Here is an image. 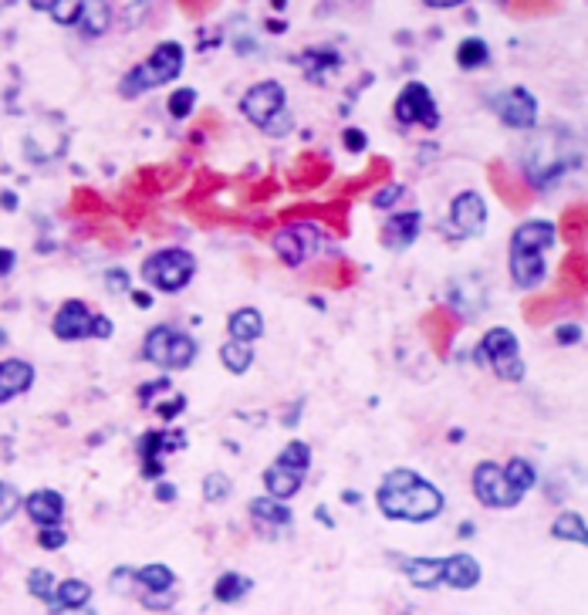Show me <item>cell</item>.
<instances>
[{
  "label": "cell",
  "instance_id": "obj_1",
  "mask_svg": "<svg viewBox=\"0 0 588 615\" xmlns=\"http://www.w3.org/2000/svg\"><path fill=\"white\" fill-rule=\"evenodd\" d=\"M376 504L389 521L426 524L440 518L443 507H447V497L423 474H416L409 467H396L382 477V484L376 490Z\"/></svg>",
  "mask_w": 588,
  "mask_h": 615
},
{
  "label": "cell",
  "instance_id": "obj_2",
  "mask_svg": "<svg viewBox=\"0 0 588 615\" xmlns=\"http://www.w3.org/2000/svg\"><path fill=\"white\" fill-rule=\"evenodd\" d=\"M183 65H186V51L180 41H159L142 65H136L132 71H126V78L119 82V95L122 98H139L153 88H163L169 85L173 78L183 75Z\"/></svg>",
  "mask_w": 588,
  "mask_h": 615
},
{
  "label": "cell",
  "instance_id": "obj_3",
  "mask_svg": "<svg viewBox=\"0 0 588 615\" xmlns=\"http://www.w3.org/2000/svg\"><path fill=\"white\" fill-rule=\"evenodd\" d=\"M200 355V345L193 342V335H186L176 325H156L149 328L142 338V359L163 372H183L190 369Z\"/></svg>",
  "mask_w": 588,
  "mask_h": 615
},
{
  "label": "cell",
  "instance_id": "obj_4",
  "mask_svg": "<svg viewBox=\"0 0 588 615\" xmlns=\"http://www.w3.org/2000/svg\"><path fill=\"white\" fill-rule=\"evenodd\" d=\"M196 278V257L186 247H163L142 261V281L163 294H180Z\"/></svg>",
  "mask_w": 588,
  "mask_h": 615
},
{
  "label": "cell",
  "instance_id": "obj_5",
  "mask_svg": "<svg viewBox=\"0 0 588 615\" xmlns=\"http://www.w3.org/2000/svg\"><path fill=\"white\" fill-rule=\"evenodd\" d=\"M477 359L484 362L501 382H521L524 379V359H521L518 335L504 325L490 328V332L480 338Z\"/></svg>",
  "mask_w": 588,
  "mask_h": 615
},
{
  "label": "cell",
  "instance_id": "obj_6",
  "mask_svg": "<svg viewBox=\"0 0 588 615\" xmlns=\"http://www.w3.org/2000/svg\"><path fill=\"white\" fill-rule=\"evenodd\" d=\"M572 159V153H558L555 149V136H534L528 153H524V176L538 190H551L561 180V173L572 169Z\"/></svg>",
  "mask_w": 588,
  "mask_h": 615
},
{
  "label": "cell",
  "instance_id": "obj_7",
  "mask_svg": "<svg viewBox=\"0 0 588 615\" xmlns=\"http://www.w3.org/2000/svg\"><path fill=\"white\" fill-rule=\"evenodd\" d=\"M470 487H474V497L484 507H494V511H511V507H518L524 501L521 490H514L507 484L504 477V467L494 460H480L474 467V474H470Z\"/></svg>",
  "mask_w": 588,
  "mask_h": 615
},
{
  "label": "cell",
  "instance_id": "obj_8",
  "mask_svg": "<svg viewBox=\"0 0 588 615\" xmlns=\"http://www.w3.org/2000/svg\"><path fill=\"white\" fill-rule=\"evenodd\" d=\"M392 115H396L399 126H423L426 132L440 129V109H436V98L423 82L403 85V92L392 102Z\"/></svg>",
  "mask_w": 588,
  "mask_h": 615
},
{
  "label": "cell",
  "instance_id": "obj_9",
  "mask_svg": "<svg viewBox=\"0 0 588 615\" xmlns=\"http://www.w3.org/2000/svg\"><path fill=\"white\" fill-rule=\"evenodd\" d=\"M240 112L257 129H267L281 112H288V88L281 82H257L240 98Z\"/></svg>",
  "mask_w": 588,
  "mask_h": 615
},
{
  "label": "cell",
  "instance_id": "obj_10",
  "mask_svg": "<svg viewBox=\"0 0 588 615\" xmlns=\"http://www.w3.org/2000/svg\"><path fill=\"white\" fill-rule=\"evenodd\" d=\"M322 240H325V234L315 224H288L274 234L271 247L288 267H301L322 251Z\"/></svg>",
  "mask_w": 588,
  "mask_h": 615
},
{
  "label": "cell",
  "instance_id": "obj_11",
  "mask_svg": "<svg viewBox=\"0 0 588 615\" xmlns=\"http://www.w3.org/2000/svg\"><path fill=\"white\" fill-rule=\"evenodd\" d=\"M490 109H494V115L504 122L507 129L531 132L534 126H538V98H534L528 88H521V85L497 92L494 102H490Z\"/></svg>",
  "mask_w": 588,
  "mask_h": 615
},
{
  "label": "cell",
  "instance_id": "obj_12",
  "mask_svg": "<svg viewBox=\"0 0 588 615\" xmlns=\"http://www.w3.org/2000/svg\"><path fill=\"white\" fill-rule=\"evenodd\" d=\"M487 227V203L484 196H480L477 190H463L453 196L450 203V220H447V230L453 237L460 240H474L484 234Z\"/></svg>",
  "mask_w": 588,
  "mask_h": 615
},
{
  "label": "cell",
  "instance_id": "obj_13",
  "mask_svg": "<svg viewBox=\"0 0 588 615\" xmlns=\"http://www.w3.org/2000/svg\"><path fill=\"white\" fill-rule=\"evenodd\" d=\"M186 447V436L180 430H153L139 440V463H142V477L156 480L163 474L166 467V457L173 450H183Z\"/></svg>",
  "mask_w": 588,
  "mask_h": 615
},
{
  "label": "cell",
  "instance_id": "obj_14",
  "mask_svg": "<svg viewBox=\"0 0 588 615\" xmlns=\"http://www.w3.org/2000/svg\"><path fill=\"white\" fill-rule=\"evenodd\" d=\"M420 230H423V213L420 210H396V213H389L386 224H382L379 244L392 254H403L416 244V240H420Z\"/></svg>",
  "mask_w": 588,
  "mask_h": 615
},
{
  "label": "cell",
  "instance_id": "obj_15",
  "mask_svg": "<svg viewBox=\"0 0 588 615\" xmlns=\"http://www.w3.org/2000/svg\"><path fill=\"white\" fill-rule=\"evenodd\" d=\"M92 328H95V311L78 298L65 301L58 308L55 322H51V332L61 342H85V338H92Z\"/></svg>",
  "mask_w": 588,
  "mask_h": 615
},
{
  "label": "cell",
  "instance_id": "obj_16",
  "mask_svg": "<svg viewBox=\"0 0 588 615\" xmlns=\"http://www.w3.org/2000/svg\"><path fill=\"white\" fill-rule=\"evenodd\" d=\"M558 227L551 220H524V224L511 234V251H531V254H545L555 247Z\"/></svg>",
  "mask_w": 588,
  "mask_h": 615
},
{
  "label": "cell",
  "instance_id": "obj_17",
  "mask_svg": "<svg viewBox=\"0 0 588 615\" xmlns=\"http://www.w3.org/2000/svg\"><path fill=\"white\" fill-rule=\"evenodd\" d=\"M24 511H28V518L38 524V528H55V524H61V518H65V497L51 487H41L24 497Z\"/></svg>",
  "mask_w": 588,
  "mask_h": 615
},
{
  "label": "cell",
  "instance_id": "obj_18",
  "mask_svg": "<svg viewBox=\"0 0 588 615\" xmlns=\"http://www.w3.org/2000/svg\"><path fill=\"white\" fill-rule=\"evenodd\" d=\"M480 561L474 555H467V551H457V555L443 558V585L457 588V592H470V588L480 585Z\"/></svg>",
  "mask_w": 588,
  "mask_h": 615
},
{
  "label": "cell",
  "instance_id": "obj_19",
  "mask_svg": "<svg viewBox=\"0 0 588 615\" xmlns=\"http://www.w3.org/2000/svg\"><path fill=\"white\" fill-rule=\"evenodd\" d=\"M251 518L254 524L261 528L264 534H278V531H288L291 528V521H294V514H291V507L284 504V501H274V497H254L251 501Z\"/></svg>",
  "mask_w": 588,
  "mask_h": 615
},
{
  "label": "cell",
  "instance_id": "obj_20",
  "mask_svg": "<svg viewBox=\"0 0 588 615\" xmlns=\"http://www.w3.org/2000/svg\"><path fill=\"white\" fill-rule=\"evenodd\" d=\"M511 281L521 291H534L548 281V264L545 254H531V251H511Z\"/></svg>",
  "mask_w": 588,
  "mask_h": 615
},
{
  "label": "cell",
  "instance_id": "obj_21",
  "mask_svg": "<svg viewBox=\"0 0 588 615\" xmlns=\"http://www.w3.org/2000/svg\"><path fill=\"white\" fill-rule=\"evenodd\" d=\"M34 386V365L24 359H4L0 362V406L24 396Z\"/></svg>",
  "mask_w": 588,
  "mask_h": 615
},
{
  "label": "cell",
  "instance_id": "obj_22",
  "mask_svg": "<svg viewBox=\"0 0 588 615\" xmlns=\"http://www.w3.org/2000/svg\"><path fill=\"white\" fill-rule=\"evenodd\" d=\"M132 582H136L139 595H163L176 588V575H173V568L163 565V561H153V565L132 568Z\"/></svg>",
  "mask_w": 588,
  "mask_h": 615
},
{
  "label": "cell",
  "instance_id": "obj_23",
  "mask_svg": "<svg viewBox=\"0 0 588 615\" xmlns=\"http://www.w3.org/2000/svg\"><path fill=\"white\" fill-rule=\"evenodd\" d=\"M261 335H264V315H261V311L251 308V305L230 311V318H227V338H234V342L254 345Z\"/></svg>",
  "mask_w": 588,
  "mask_h": 615
},
{
  "label": "cell",
  "instance_id": "obj_24",
  "mask_svg": "<svg viewBox=\"0 0 588 615\" xmlns=\"http://www.w3.org/2000/svg\"><path fill=\"white\" fill-rule=\"evenodd\" d=\"M92 602V588L82 578H61L55 585V602H51V612H78Z\"/></svg>",
  "mask_w": 588,
  "mask_h": 615
},
{
  "label": "cell",
  "instance_id": "obj_25",
  "mask_svg": "<svg viewBox=\"0 0 588 615\" xmlns=\"http://www.w3.org/2000/svg\"><path fill=\"white\" fill-rule=\"evenodd\" d=\"M403 572L420 592H433L443 585V558H406Z\"/></svg>",
  "mask_w": 588,
  "mask_h": 615
},
{
  "label": "cell",
  "instance_id": "obj_26",
  "mask_svg": "<svg viewBox=\"0 0 588 615\" xmlns=\"http://www.w3.org/2000/svg\"><path fill=\"white\" fill-rule=\"evenodd\" d=\"M305 484V477L294 474V470L281 467V463H271V467L264 470V487H267V497H274V501H284L288 504L294 494L301 490Z\"/></svg>",
  "mask_w": 588,
  "mask_h": 615
},
{
  "label": "cell",
  "instance_id": "obj_27",
  "mask_svg": "<svg viewBox=\"0 0 588 615\" xmlns=\"http://www.w3.org/2000/svg\"><path fill=\"white\" fill-rule=\"evenodd\" d=\"M301 68H305V75L315 85H325L328 78L342 68V58H338V51H332V48H311V51H305V58H301Z\"/></svg>",
  "mask_w": 588,
  "mask_h": 615
},
{
  "label": "cell",
  "instance_id": "obj_28",
  "mask_svg": "<svg viewBox=\"0 0 588 615\" xmlns=\"http://www.w3.org/2000/svg\"><path fill=\"white\" fill-rule=\"evenodd\" d=\"M220 362H224V369L230 372V376H244V372H251V365H254V345L227 338V342L220 345Z\"/></svg>",
  "mask_w": 588,
  "mask_h": 615
},
{
  "label": "cell",
  "instance_id": "obj_29",
  "mask_svg": "<svg viewBox=\"0 0 588 615\" xmlns=\"http://www.w3.org/2000/svg\"><path fill=\"white\" fill-rule=\"evenodd\" d=\"M254 588V582L247 575H240V572H224L213 582V599L217 602H224V605H234L244 599L247 592Z\"/></svg>",
  "mask_w": 588,
  "mask_h": 615
},
{
  "label": "cell",
  "instance_id": "obj_30",
  "mask_svg": "<svg viewBox=\"0 0 588 615\" xmlns=\"http://www.w3.org/2000/svg\"><path fill=\"white\" fill-rule=\"evenodd\" d=\"M551 538L558 541H575V545H585L588 541V528H585V518L578 511H561L555 524H551Z\"/></svg>",
  "mask_w": 588,
  "mask_h": 615
},
{
  "label": "cell",
  "instance_id": "obj_31",
  "mask_svg": "<svg viewBox=\"0 0 588 615\" xmlns=\"http://www.w3.org/2000/svg\"><path fill=\"white\" fill-rule=\"evenodd\" d=\"M457 65L463 71H477L490 65V48L484 38H463L457 44Z\"/></svg>",
  "mask_w": 588,
  "mask_h": 615
},
{
  "label": "cell",
  "instance_id": "obj_32",
  "mask_svg": "<svg viewBox=\"0 0 588 615\" xmlns=\"http://www.w3.org/2000/svg\"><path fill=\"white\" fill-rule=\"evenodd\" d=\"M274 463H281V467L294 470V474L308 477V470H311V447H308L305 440H291V443H284V450L278 453V460H274Z\"/></svg>",
  "mask_w": 588,
  "mask_h": 615
},
{
  "label": "cell",
  "instance_id": "obj_33",
  "mask_svg": "<svg viewBox=\"0 0 588 615\" xmlns=\"http://www.w3.org/2000/svg\"><path fill=\"white\" fill-rule=\"evenodd\" d=\"M504 477H507V484H511L514 490H521V494H528V490H531L534 484H538V474H534V463H531V460H524V457L507 460Z\"/></svg>",
  "mask_w": 588,
  "mask_h": 615
},
{
  "label": "cell",
  "instance_id": "obj_34",
  "mask_svg": "<svg viewBox=\"0 0 588 615\" xmlns=\"http://www.w3.org/2000/svg\"><path fill=\"white\" fill-rule=\"evenodd\" d=\"M34 11L51 14L55 17V24H61V28H75L85 14V4L82 0H65V4H34Z\"/></svg>",
  "mask_w": 588,
  "mask_h": 615
},
{
  "label": "cell",
  "instance_id": "obj_35",
  "mask_svg": "<svg viewBox=\"0 0 588 615\" xmlns=\"http://www.w3.org/2000/svg\"><path fill=\"white\" fill-rule=\"evenodd\" d=\"M55 585H58V578L51 575L48 568H31L28 572V592L34 599H41L48 609H51V602H55Z\"/></svg>",
  "mask_w": 588,
  "mask_h": 615
},
{
  "label": "cell",
  "instance_id": "obj_36",
  "mask_svg": "<svg viewBox=\"0 0 588 615\" xmlns=\"http://www.w3.org/2000/svg\"><path fill=\"white\" fill-rule=\"evenodd\" d=\"M230 494H234V484H230V477L224 470H210V474L203 477V501L207 504H224Z\"/></svg>",
  "mask_w": 588,
  "mask_h": 615
},
{
  "label": "cell",
  "instance_id": "obj_37",
  "mask_svg": "<svg viewBox=\"0 0 588 615\" xmlns=\"http://www.w3.org/2000/svg\"><path fill=\"white\" fill-rule=\"evenodd\" d=\"M196 88H176L173 95H169V102H166V112L173 115L176 122H183V119H190L193 109H196Z\"/></svg>",
  "mask_w": 588,
  "mask_h": 615
},
{
  "label": "cell",
  "instance_id": "obj_38",
  "mask_svg": "<svg viewBox=\"0 0 588 615\" xmlns=\"http://www.w3.org/2000/svg\"><path fill=\"white\" fill-rule=\"evenodd\" d=\"M21 504H24L21 490H17L14 484H7V480H0V528L21 511Z\"/></svg>",
  "mask_w": 588,
  "mask_h": 615
},
{
  "label": "cell",
  "instance_id": "obj_39",
  "mask_svg": "<svg viewBox=\"0 0 588 615\" xmlns=\"http://www.w3.org/2000/svg\"><path fill=\"white\" fill-rule=\"evenodd\" d=\"M68 545V534L61 524H55V528H38V548L44 551H61Z\"/></svg>",
  "mask_w": 588,
  "mask_h": 615
},
{
  "label": "cell",
  "instance_id": "obj_40",
  "mask_svg": "<svg viewBox=\"0 0 588 615\" xmlns=\"http://www.w3.org/2000/svg\"><path fill=\"white\" fill-rule=\"evenodd\" d=\"M105 288H109L112 294H129L132 274L126 271V267H109V271H105Z\"/></svg>",
  "mask_w": 588,
  "mask_h": 615
},
{
  "label": "cell",
  "instance_id": "obj_41",
  "mask_svg": "<svg viewBox=\"0 0 588 615\" xmlns=\"http://www.w3.org/2000/svg\"><path fill=\"white\" fill-rule=\"evenodd\" d=\"M403 193H406L403 183H392L389 190H379L376 196H372V207H376V210H392V203H396Z\"/></svg>",
  "mask_w": 588,
  "mask_h": 615
},
{
  "label": "cell",
  "instance_id": "obj_42",
  "mask_svg": "<svg viewBox=\"0 0 588 615\" xmlns=\"http://www.w3.org/2000/svg\"><path fill=\"white\" fill-rule=\"evenodd\" d=\"M186 409V396H173V399H163V406H156V413L163 416V420H176Z\"/></svg>",
  "mask_w": 588,
  "mask_h": 615
},
{
  "label": "cell",
  "instance_id": "obj_43",
  "mask_svg": "<svg viewBox=\"0 0 588 615\" xmlns=\"http://www.w3.org/2000/svg\"><path fill=\"white\" fill-rule=\"evenodd\" d=\"M342 142H345V149H349V153H365V146H369V139H365L362 129H345Z\"/></svg>",
  "mask_w": 588,
  "mask_h": 615
},
{
  "label": "cell",
  "instance_id": "obj_44",
  "mask_svg": "<svg viewBox=\"0 0 588 615\" xmlns=\"http://www.w3.org/2000/svg\"><path fill=\"white\" fill-rule=\"evenodd\" d=\"M555 338H558V345H575L578 338H582V328L572 325V322H565V325H558Z\"/></svg>",
  "mask_w": 588,
  "mask_h": 615
},
{
  "label": "cell",
  "instance_id": "obj_45",
  "mask_svg": "<svg viewBox=\"0 0 588 615\" xmlns=\"http://www.w3.org/2000/svg\"><path fill=\"white\" fill-rule=\"evenodd\" d=\"M176 602V592H163V595H142V605L146 609H169Z\"/></svg>",
  "mask_w": 588,
  "mask_h": 615
},
{
  "label": "cell",
  "instance_id": "obj_46",
  "mask_svg": "<svg viewBox=\"0 0 588 615\" xmlns=\"http://www.w3.org/2000/svg\"><path fill=\"white\" fill-rule=\"evenodd\" d=\"M115 332V322L109 315H95V328H92V338H112Z\"/></svg>",
  "mask_w": 588,
  "mask_h": 615
},
{
  "label": "cell",
  "instance_id": "obj_47",
  "mask_svg": "<svg viewBox=\"0 0 588 615\" xmlns=\"http://www.w3.org/2000/svg\"><path fill=\"white\" fill-rule=\"evenodd\" d=\"M14 264H17V254L11 247H0V278H7L14 271Z\"/></svg>",
  "mask_w": 588,
  "mask_h": 615
},
{
  "label": "cell",
  "instance_id": "obj_48",
  "mask_svg": "<svg viewBox=\"0 0 588 615\" xmlns=\"http://www.w3.org/2000/svg\"><path fill=\"white\" fill-rule=\"evenodd\" d=\"M156 501H169V504H173L176 501V487L173 484H169V480H159V484H156Z\"/></svg>",
  "mask_w": 588,
  "mask_h": 615
},
{
  "label": "cell",
  "instance_id": "obj_49",
  "mask_svg": "<svg viewBox=\"0 0 588 615\" xmlns=\"http://www.w3.org/2000/svg\"><path fill=\"white\" fill-rule=\"evenodd\" d=\"M129 294L136 308H153V294H146V291H129Z\"/></svg>",
  "mask_w": 588,
  "mask_h": 615
},
{
  "label": "cell",
  "instance_id": "obj_50",
  "mask_svg": "<svg viewBox=\"0 0 588 615\" xmlns=\"http://www.w3.org/2000/svg\"><path fill=\"white\" fill-rule=\"evenodd\" d=\"M342 501H345V504H362V494H355V490H345Z\"/></svg>",
  "mask_w": 588,
  "mask_h": 615
},
{
  "label": "cell",
  "instance_id": "obj_51",
  "mask_svg": "<svg viewBox=\"0 0 588 615\" xmlns=\"http://www.w3.org/2000/svg\"><path fill=\"white\" fill-rule=\"evenodd\" d=\"M399 615H416V612H399Z\"/></svg>",
  "mask_w": 588,
  "mask_h": 615
}]
</instances>
